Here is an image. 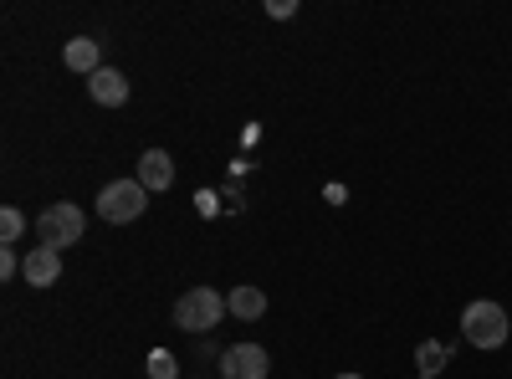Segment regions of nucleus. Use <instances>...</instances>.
Here are the masks:
<instances>
[{
    "label": "nucleus",
    "mask_w": 512,
    "mask_h": 379,
    "mask_svg": "<svg viewBox=\"0 0 512 379\" xmlns=\"http://www.w3.org/2000/svg\"><path fill=\"white\" fill-rule=\"evenodd\" d=\"M226 313H231V318H246V323H251V318H262V313H267L262 287H236L231 298H226Z\"/></svg>",
    "instance_id": "9d476101"
},
{
    "label": "nucleus",
    "mask_w": 512,
    "mask_h": 379,
    "mask_svg": "<svg viewBox=\"0 0 512 379\" xmlns=\"http://www.w3.org/2000/svg\"><path fill=\"white\" fill-rule=\"evenodd\" d=\"M139 185L144 190H169L175 185V159H169L164 149H144L139 154Z\"/></svg>",
    "instance_id": "6e6552de"
},
{
    "label": "nucleus",
    "mask_w": 512,
    "mask_h": 379,
    "mask_svg": "<svg viewBox=\"0 0 512 379\" xmlns=\"http://www.w3.org/2000/svg\"><path fill=\"white\" fill-rule=\"evenodd\" d=\"M415 359H420V379H436L441 364H446V349H441V344H420Z\"/></svg>",
    "instance_id": "f8f14e48"
},
{
    "label": "nucleus",
    "mask_w": 512,
    "mask_h": 379,
    "mask_svg": "<svg viewBox=\"0 0 512 379\" xmlns=\"http://www.w3.org/2000/svg\"><path fill=\"white\" fill-rule=\"evenodd\" d=\"M21 272V257H16V246H0V277H16Z\"/></svg>",
    "instance_id": "4468645a"
},
{
    "label": "nucleus",
    "mask_w": 512,
    "mask_h": 379,
    "mask_svg": "<svg viewBox=\"0 0 512 379\" xmlns=\"http://www.w3.org/2000/svg\"><path fill=\"white\" fill-rule=\"evenodd\" d=\"M88 93H93V103H103V108H123V103H128V77H123L118 67H103V72L88 77Z\"/></svg>",
    "instance_id": "0eeeda50"
},
{
    "label": "nucleus",
    "mask_w": 512,
    "mask_h": 379,
    "mask_svg": "<svg viewBox=\"0 0 512 379\" xmlns=\"http://www.w3.org/2000/svg\"><path fill=\"white\" fill-rule=\"evenodd\" d=\"M333 379H364V374H333Z\"/></svg>",
    "instance_id": "dca6fc26"
},
{
    "label": "nucleus",
    "mask_w": 512,
    "mask_h": 379,
    "mask_svg": "<svg viewBox=\"0 0 512 379\" xmlns=\"http://www.w3.org/2000/svg\"><path fill=\"white\" fill-rule=\"evenodd\" d=\"M144 374H149V379H180V364H175V354H169V349H149Z\"/></svg>",
    "instance_id": "9b49d317"
},
{
    "label": "nucleus",
    "mask_w": 512,
    "mask_h": 379,
    "mask_svg": "<svg viewBox=\"0 0 512 379\" xmlns=\"http://www.w3.org/2000/svg\"><path fill=\"white\" fill-rule=\"evenodd\" d=\"M267 16L287 21V16H297V6H292V0H272V6H267Z\"/></svg>",
    "instance_id": "2eb2a0df"
},
{
    "label": "nucleus",
    "mask_w": 512,
    "mask_h": 379,
    "mask_svg": "<svg viewBox=\"0 0 512 379\" xmlns=\"http://www.w3.org/2000/svg\"><path fill=\"white\" fill-rule=\"evenodd\" d=\"M144 205H149V190H144L139 180H113V185H103V195H98V216H103L108 226H128V221L144 216Z\"/></svg>",
    "instance_id": "20e7f679"
},
{
    "label": "nucleus",
    "mask_w": 512,
    "mask_h": 379,
    "mask_svg": "<svg viewBox=\"0 0 512 379\" xmlns=\"http://www.w3.org/2000/svg\"><path fill=\"white\" fill-rule=\"evenodd\" d=\"M82 231H88V216H82V205H72V200H57L36 216V241L52 246V251L82 241Z\"/></svg>",
    "instance_id": "f03ea898"
},
{
    "label": "nucleus",
    "mask_w": 512,
    "mask_h": 379,
    "mask_svg": "<svg viewBox=\"0 0 512 379\" xmlns=\"http://www.w3.org/2000/svg\"><path fill=\"white\" fill-rule=\"evenodd\" d=\"M221 374L226 379H267V349L262 344H236L221 354Z\"/></svg>",
    "instance_id": "39448f33"
},
{
    "label": "nucleus",
    "mask_w": 512,
    "mask_h": 379,
    "mask_svg": "<svg viewBox=\"0 0 512 379\" xmlns=\"http://www.w3.org/2000/svg\"><path fill=\"white\" fill-rule=\"evenodd\" d=\"M62 62L72 67V72H103V47H98V41L93 36H72L67 41V52H62Z\"/></svg>",
    "instance_id": "1a4fd4ad"
},
{
    "label": "nucleus",
    "mask_w": 512,
    "mask_h": 379,
    "mask_svg": "<svg viewBox=\"0 0 512 379\" xmlns=\"http://www.w3.org/2000/svg\"><path fill=\"white\" fill-rule=\"evenodd\" d=\"M507 308L502 303H466V313H461V339L472 344V349H502L507 344Z\"/></svg>",
    "instance_id": "f257e3e1"
},
{
    "label": "nucleus",
    "mask_w": 512,
    "mask_h": 379,
    "mask_svg": "<svg viewBox=\"0 0 512 379\" xmlns=\"http://www.w3.org/2000/svg\"><path fill=\"white\" fill-rule=\"evenodd\" d=\"M21 277H26V287H52V282L62 277V251L31 246L26 257H21Z\"/></svg>",
    "instance_id": "423d86ee"
},
{
    "label": "nucleus",
    "mask_w": 512,
    "mask_h": 379,
    "mask_svg": "<svg viewBox=\"0 0 512 379\" xmlns=\"http://www.w3.org/2000/svg\"><path fill=\"white\" fill-rule=\"evenodd\" d=\"M21 231H26V216H21L16 205H6V210H0V241L16 246V241H21Z\"/></svg>",
    "instance_id": "ddd939ff"
},
{
    "label": "nucleus",
    "mask_w": 512,
    "mask_h": 379,
    "mask_svg": "<svg viewBox=\"0 0 512 379\" xmlns=\"http://www.w3.org/2000/svg\"><path fill=\"white\" fill-rule=\"evenodd\" d=\"M221 318H226V298L216 287H190L175 303V328H185V333H210Z\"/></svg>",
    "instance_id": "7ed1b4c3"
}]
</instances>
